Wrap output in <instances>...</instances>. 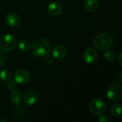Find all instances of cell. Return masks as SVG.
<instances>
[{"instance_id": "obj_1", "label": "cell", "mask_w": 122, "mask_h": 122, "mask_svg": "<svg viewBox=\"0 0 122 122\" xmlns=\"http://www.w3.org/2000/svg\"><path fill=\"white\" fill-rule=\"evenodd\" d=\"M31 50L34 56L42 57L49 54L50 51V44L44 39H37L32 43Z\"/></svg>"}, {"instance_id": "obj_2", "label": "cell", "mask_w": 122, "mask_h": 122, "mask_svg": "<svg viewBox=\"0 0 122 122\" xmlns=\"http://www.w3.org/2000/svg\"><path fill=\"white\" fill-rule=\"evenodd\" d=\"M114 41L112 34L109 33H102L98 34L94 39V45L100 51H105L111 48Z\"/></svg>"}, {"instance_id": "obj_3", "label": "cell", "mask_w": 122, "mask_h": 122, "mask_svg": "<svg viewBox=\"0 0 122 122\" xmlns=\"http://www.w3.org/2000/svg\"><path fill=\"white\" fill-rule=\"evenodd\" d=\"M16 45V39L11 34H5L0 37V50L3 52L12 51Z\"/></svg>"}, {"instance_id": "obj_4", "label": "cell", "mask_w": 122, "mask_h": 122, "mask_svg": "<svg viewBox=\"0 0 122 122\" xmlns=\"http://www.w3.org/2000/svg\"><path fill=\"white\" fill-rule=\"evenodd\" d=\"M89 109L94 114L102 115L106 112V104L100 99H92L89 103Z\"/></svg>"}, {"instance_id": "obj_5", "label": "cell", "mask_w": 122, "mask_h": 122, "mask_svg": "<svg viewBox=\"0 0 122 122\" xmlns=\"http://www.w3.org/2000/svg\"><path fill=\"white\" fill-rule=\"evenodd\" d=\"M107 97L112 102H116L122 98V89L118 84L111 85L107 89Z\"/></svg>"}, {"instance_id": "obj_6", "label": "cell", "mask_w": 122, "mask_h": 122, "mask_svg": "<svg viewBox=\"0 0 122 122\" xmlns=\"http://www.w3.org/2000/svg\"><path fill=\"white\" fill-rule=\"evenodd\" d=\"M14 81L20 84H26L30 80V74L29 72L24 69L17 70L14 74Z\"/></svg>"}, {"instance_id": "obj_7", "label": "cell", "mask_w": 122, "mask_h": 122, "mask_svg": "<svg viewBox=\"0 0 122 122\" xmlns=\"http://www.w3.org/2000/svg\"><path fill=\"white\" fill-rule=\"evenodd\" d=\"M39 99V94L36 91L29 90L26 92L23 97V102L27 106L34 105Z\"/></svg>"}, {"instance_id": "obj_8", "label": "cell", "mask_w": 122, "mask_h": 122, "mask_svg": "<svg viewBox=\"0 0 122 122\" xmlns=\"http://www.w3.org/2000/svg\"><path fill=\"white\" fill-rule=\"evenodd\" d=\"M84 61L88 64L94 63L98 58V54L97 51L93 48H88L85 50L83 54Z\"/></svg>"}, {"instance_id": "obj_9", "label": "cell", "mask_w": 122, "mask_h": 122, "mask_svg": "<svg viewBox=\"0 0 122 122\" xmlns=\"http://www.w3.org/2000/svg\"><path fill=\"white\" fill-rule=\"evenodd\" d=\"M47 12L52 16H59L63 11V7L61 4L58 2H51L46 7Z\"/></svg>"}, {"instance_id": "obj_10", "label": "cell", "mask_w": 122, "mask_h": 122, "mask_svg": "<svg viewBox=\"0 0 122 122\" xmlns=\"http://www.w3.org/2000/svg\"><path fill=\"white\" fill-rule=\"evenodd\" d=\"M6 23L11 27H16L20 24V16L15 12L9 13L6 16Z\"/></svg>"}, {"instance_id": "obj_11", "label": "cell", "mask_w": 122, "mask_h": 122, "mask_svg": "<svg viewBox=\"0 0 122 122\" xmlns=\"http://www.w3.org/2000/svg\"><path fill=\"white\" fill-rule=\"evenodd\" d=\"M67 54V50L66 49L61 45H58L54 47L52 49V55L54 57L58 59H61L64 58Z\"/></svg>"}, {"instance_id": "obj_12", "label": "cell", "mask_w": 122, "mask_h": 122, "mask_svg": "<svg viewBox=\"0 0 122 122\" xmlns=\"http://www.w3.org/2000/svg\"><path fill=\"white\" fill-rule=\"evenodd\" d=\"M84 7L88 12H94L99 8L98 0H85Z\"/></svg>"}, {"instance_id": "obj_13", "label": "cell", "mask_w": 122, "mask_h": 122, "mask_svg": "<svg viewBox=\"0 0 122 122\" xmlns=\"http://www.w3.org/2000/svg\"><path fill=\"white\" fill-rule=\"evenodd\" d=\"M10 99L16 106H19L22 100V97L20 92L17 90H13L10 94Z\"/></svg>"}, {"instance_id": "obj_14", "label": "cell", "mask_w": 122, "mask_h": 122, "mask_svg": "<svg viewBox=\"0 0 122 122\" xmlns=\"http://www.w3.org/2000/svg\"><path fill=\"white\" fill-rule=\"evenodd\" d=\"M12 74L8 69H3L0 72V79L4 82H9L12 79Z\"/></svg>"}, {"instance_id": "obj_15", "label": "cell", "mask_w": 122, "mask_h": 122, "mask_svg": "<svg viewBox=\"0 0 122 122\" xmlns=\"http://www.w3.org/2000/svg\"><path fill=\"white\" fill-rule=\"evenodd\" d=\"M110 114L113 117H119L122 114V105L120 104L112 105V107L110 109Z\"/></svg>"}, {"instance_id": "obj_16", "label": "cell", "mask_w": 122, "mask_h": 122, "mask_svg": "<svg viewBox=\"0 0 122 122\" xmlns=\"http://www.w3.org/2000/svg\"><path fill=\"white\" fill-rule=\"evenodd\" d=\"M18 47L20 50L23 51H27L30 49L31 45L29 42L26 40H21L18 44Z\"/></svg>"}, {"instance_id": "obj_17", "label": "cell", "mask_w": 122, "mask_h": 122, "mask_svg": "<svg viewBox=\"0 0 122 122\" xmlns=\"http://www.w3.org/2000/svg\"><path fill=\"white\" fill-rule=\"evenodd\" d=\"M105 59L109 62H113L116 59V54L114 51L112 50H107L106 53L104 54Z\"/></svg>"}, {"instance_id": "obj_18", "label": "cell", "mask_w": 122, "mask_h": 122, "mask_svg": "<svg viewBox=\"0 0 122 122\" xmlns=\"http://www.w3.org/2000/svg\"><path fill=\"white\" fill-rule=\"evenodd\" d=\"M44 61L45 64H48V65H50V64H51L53 63V61H54V58H53L51 56H50V55H49V54H46V56H44Z\"/></svg>"}, {"instance_id": "obj_19", "label": "cell", "mask_w": 122, "mask_h": 122, "mask_svg": "<svg viewBox=\"0 0 122 122\" xmlns=\"http://www.w3.org/2000/svg\"><path fill=\"white\" fill-rule=\"evenodd\" d=\"M16 82L15 81H12L11 80L9 81L7 84V89L9 90H11V91H13L16 89Z\"/></svg>"}, {"instance_id": "obj_20", "label": "cell", "mask_w": 122, "mask_h": 122, "mask_svg": "<svg viewBox=\"0 0 122 122\" xmlns=\"http://www.w3.org/2000/svg\"><path fill=\"white\" fill-rule=\"evenodd\" d=\"M99 122H109V119L107 116H104V115H102L99 118Z\"/></svg>"}, {"instance_id": "obj_21", "label": "cell", "mask_w": 122, "mask_h": 122, "mask_svg": "<svg viewBox=\"0 0 122 122\" xmlns=\"http://www.w3.org/2000/svg\"><path fill=\"white\" fill-rule=\"evenodd\" d=\"M4 62H5V57L4 54H0V67L4 64Z\"/></svg>"}, {"instance_id": "obj_22", "label": "cell", "mask_w": 122, "mask_h": 122, "mask_svg": "<svg viewBox=\"0 0 122 122\" xmlns=\"http://www.w3.org/2000/svg\"><path fill=\"white\" fill-rule=\"evenodd\" d=\"M118 61H119V64L120 66H122V52L119 54V57H118Z\"/></svg>"}, {"instance_id": "obj_23", "label": "cell", "mask_w": 122, "mask_h": 122, "mask_svg": "<svg viewBox=\"0 0 122 122\" xmlns=\"http://www.w3.org/2000/svg\"><path fill=\"white\" fill-rule=\"evenodd\" d=\"M0 122H6V119H0Z\"/></svg>"}, {"instance_id": "obj_24", "label": "cell", "mask_w": 122, "mask_h": 122, "mask_svg": "<svg viewBox=\"0 0 122 122\" xmlns=\"http://www.w3.org/2000/svg\"><path fill=\"white\" fill-rule=\"evenodd\" d=\"M0 99H1V94H0Z\"/></svg>"}]
</instances>
